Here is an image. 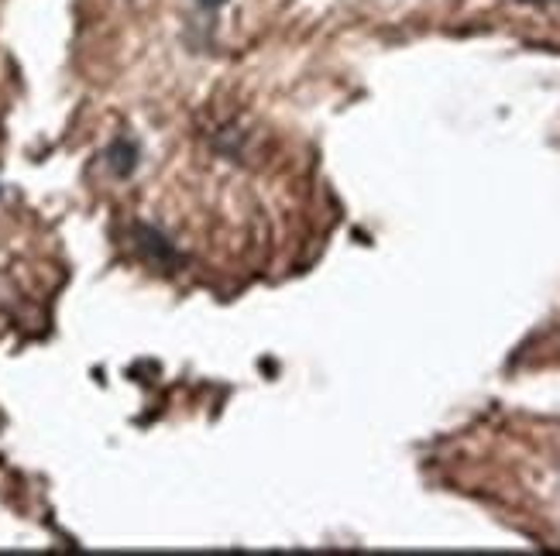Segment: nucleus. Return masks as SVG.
<instances>
[{
    "instance_id": "f257e3e1",
    "label": "nucleus",
    "mask_w": 560,
    "mask_h": 556,
    "mask_svg": "<svg viewBox=\"0 0 560 556\" xmlns=\"http://www.w3.org/2000/svg\"><path fill=\"white\" fill-rule=\"evenodd\" d=\"M134 234H138L141 251H145L148 258H159V261H172V258H176V251H172V244L165 241L162 234H155L152 227H138V230H134Z\"/></svg>"
},
{
    "instance_id": "f03ea898",
    "label": "nucleus",
    "mask_w": 560,
    "mask_h": 556,
    "mask_svg": "<svg viewBox=\"0 0 560 556\" xmlns=\"http://www.w3.org/2000/svg\"><path fill=\"white\" fill-rule=\"evenodd\" d=\"M203 7H217V4H224V0H200Z\"/></svg>"
}]
</instances>
